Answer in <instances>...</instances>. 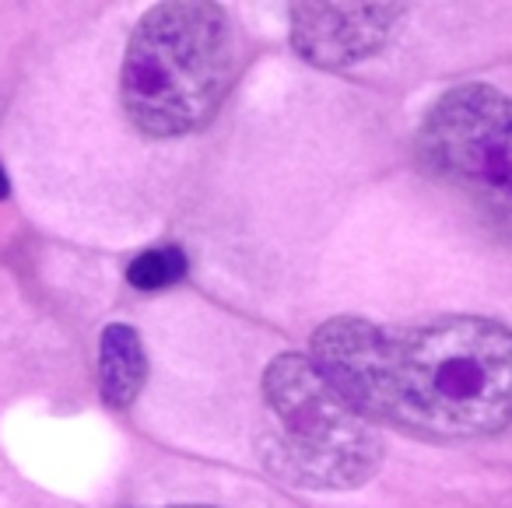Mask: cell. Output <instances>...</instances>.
I'll return each mask as SVG.
<instances>
[{
  "label": "cell",
  "mask_w": 512,
  "mask_h": 508,
  "mask_svg": "<svg viewBox=\"0 0 512 508\" xmlns=\"http://www.w3.org/2000/svg\"><path fill=\"white\" fill-rule=\"evenodd\" d=\"M309 358L358 414L404 435L463 442L512 424V330L495 319L334 316L313 333Z\"/></svg>",
  "instance_id": "obj_1"
},
{
  "label": "cell",
  "mask_w": 512,
  "mask_h": 508,
  "mask_svg": "<svg viewBox=\"0 0 512 508\" xmlns=\"http://www.w3.org/2000/svg\"><path fill=\"white\" fill-rule=\"evenodd\" d=\"M235 71L228 11L172 0L144 11L120 71V102L144 137H183L207 127Z\"/></svg>",
  "instance_id": "obj_2"
},
{
  "label": "cell",
  "mask_w": 512,
  "mask_h": 508,
  "mask_svg": "<svg viewBox=\"0 0 512 508\" xmlns=\"http://www.w3.org/2000/svg\"><path fill=\"white\" fill-rule=\"evenodd\" d=\"M274 428L260 435L267 473L306 491H351L376 477L383 435L362 417L309 354L285 351L264 372Z\"/></svg>",
  "instance_id": "obj_3"
},
{
  "label": "cell",
  "mask_w": 512,
  "mask_h": 508,
  "mask_svg": "<svg viewBox=\"0 0 512 508\" xmlns=\"http://www.w3.org/2000/svg\"><path fill=\"white\" fill-rule=\"evenodd\" d=\"M421 169L453 190L498 242L512 246V99L495 85H456L425 113Z\"/></svg>",
  "instance_id": "obj_4"
},
{
  "label": "cell",
  "mask_w": 512,
  "mask_h": 508,
  "mask_svg": "<svg viewBox=\"0 0 512 508\" xmlns=\"http://www.w3.org/2000/svg\"><path fill=\"white\" fill-rule=\"evenodd\" d=\"M404 18V4H292V50L320 71H344L376 57Z\"/></svg>",
  "instance_id": "obj_5"
},
{
  "label": "cell",
  "mask_w": 512,
  "mask_h": 508,
  "mask_svg": "<svg viewBox=\"0 0 512 508\" xmlns=\"http://www.w3.org/2000/svg\"><path fill=\"white\" fill-rule=\"evenodd\" d=\"M148 382V354L141 333L127 323H109L99 340V393L113 410H127Z\"/></svg>",
  "instance_id": "obj_6"
},
{
  "label": "cell",
  "mask_w": 512,
  "mask_h": 508,
  "mask_svg": "<svg viewBox=\"0 0 512 508\" xmlns=\"http://www.w3.org/2000/svg\"><path fill=\"white\" fill-rule=\"evenodd\" d=\"M190 270L186 253L179 246H155L148 253H141L134 263L127 267V284L137 291H162L179 284Z\"/></svg>",
  "instance_id": "obj_7"
},
{
  "label": "cell",
  "mask_w": 512,
  "mask_h": 508,
  "mask_svg": "<svg viewBox=\"0 0 512 508\" xmlns=\"http://www.w3.org/2000/svg\"><path fill=\"white\" fill-rule=\"evenodd\" d=\"M8 193H11V183H8V172L0 169V200H8Z\"/></svg>",
  "instance_id": "obj_8"
},
{
  "label": "cell",
  "mask_w": 512,
  "mask_h": 508,
  "mask_svg": "<svg viewBox=\"0 0 512 508\" xmlns=\"http://www.w3.org/2000/svg\"><path fill=\"white\" fill-rule=\"evenodd\" d=\"M169 508H214V505H169Z\"/></svg>",
  "instance_id": "obj_9"
}]
</instances>
